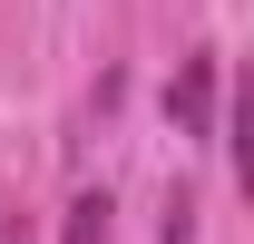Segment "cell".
Listing matches in <instances>:
<instances>
[{
  "label": "cell",
  "mask_w": 254,
  "mask_h": 244,
  "mask_svg": "<svg viewBox=\"0 0 254 244\" xmlns=\"http://www.w3.org/2000/svg\"><path fill=\"white\" fill-rule=\"evenodd\" d=\"M166 118L186 127V137H215V59H205V49L176 68V88H166Z\"/></svg>",
  "instance_id": "1"
},
{
  "label": "cell",
  "mask_w": 254,
  "mask_h": 244,
  "mask_svg": "<svg viewBox=\"0 0 254 244\" xmlns=\"http://www.w3.org/2000/svg\"><path fill=\"white\" fill-rule=\"evenodd\" d=\"M68 244H108V195H78L68 205Z\"/></svg>",
  "instance_id": "2"
}]
</instances>
